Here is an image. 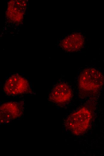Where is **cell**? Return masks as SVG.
Wrapping results in <instances>:
<instances>
[{"label":"cell","mask_w":104,"mask_h":156,"mask_svg":"<svg viewBox=\"0 0 104 156\" xmlns=\"http://www.w3.org/2000/svg\"><path fill=\"white\" fill-rule=\"evenodd\" d=\"M92 118V113L89 110L82 107L68 116L64 123L65 128L74 135H82L88 128Z\"/></svg>","instance_id":"cell-1"},{"label":"cell","mask_w":104,"mask_h":156,"mask_svg":"<svg viewBox=\"0 0 104 156\" xmlns=\"http://www.w3.org/2000/svg\"><path fill=\"white\" fill-rule=\"evenodd\" d=\"M104 77L98 70L88 68L84 70L79 76V85L81 89L85 92H96L102 87Z\"/></svg>","instance_id":"cell-2"},{"label":"cell","mask_w":104,"mask_h":156,"mask_svg":"<svg viewBox=\"0 0 104 156\" xmlns=\"http://www.w3.org/2000/svg\"><path fill=\"white\" fill-rule=\"evenodd\" d=\"M4 92L9 95H16L30 92L29 83L27 79L17 74L10 77L3 87Z\"/></svg>","instance_id":"cell-3"},{"label":"cell","mask_w":104,"mask_h":156,"mask_svg":"<svg viewBox=\"0 0 104 156\" xmlns=\"http://www.w3.org/2000/svg\"><path fill=\"white\" fill-rule=\"evenodd\" d=\"M24 108L23 101L9 102L4 103L0 107V122L6 124L20 117Z\"/></svg>","instance_id":"cell-4"},{"label":"cell","mask_w":104,"mask_h":156,"mask_svg":"<svg viewBox=\"0 0 104 156\" xmlns=\"http://www.w3.org/2000/svg\"><path fill=\"white\" fill-rule=\"evenodd\" d=\"M72 93L69 86L61 82L57 84L52 89L49 96V100L59 105L68 103L72 97Z\"/></svg>","instance_id":"cell-5"},{"label":"cell","mask_w":104,"mask_h":156,"mask_svg":"<svg viewBox=\"0 0 104 156\" xmlns=\"http://www.w3.org/2000/svg\"><path fill=\"white\" fill-rule=\"evenodd\" d=\"M85 42V37L81 32L78 31L66 36L61 40L60 45L65 51L73 52L81 49Z\"/></svg>","instance_id":"cell-6"}]
</instances>
